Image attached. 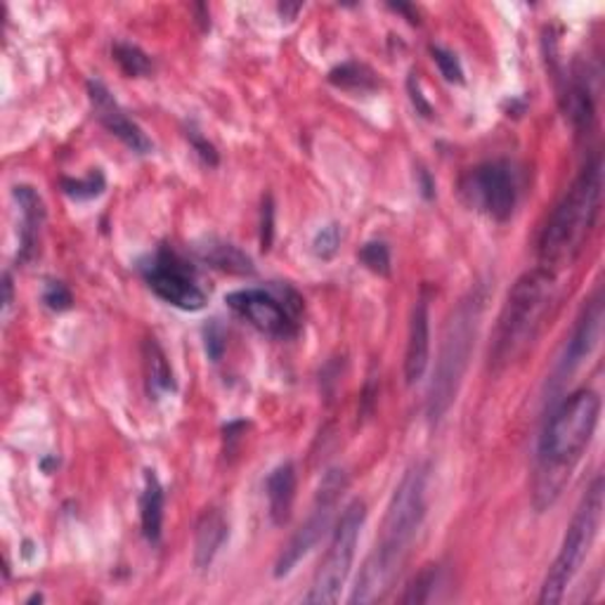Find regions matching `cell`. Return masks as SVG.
<instances>
[{
	"label": "cell",
	"instance_id": "1",
	"mask_svg": "<svg viewBox=\"0 0 605 605\" xmlns=\"http://www.w3.org/2000/svg\"><path fill=\"white\" fill-rule=\"evenodd\" d=\"M428 508V466L414 464L397 483L386 508L376 544L364 561L350 603H376L384 598L407 561Z\"/></svg>",
	"mask_w": 605,
	"mask_h": 605
},
{
	"label": "cell",
	"instance_id": "2",
	"mask_svg": "<svg viewBox=\"0 0 605 605\" xmlns=\"http://www.w3.org/2000/svg\"><path fill=\"white\" fill-rule=\"evenodd\" d=\"M601 417L598 393L582 388L551 411L537 448L532 497L539 512H547L563 495L584 450L592 442Z\"/></svg>",
	"mask_w": 605,
	"mask_h": 605
},
{
	"label": "cell",
	"instance_id": "3",
	"mask_svg": "<svg viewBox=\"0 0 605 605\" xmlns=\"http://www.w3.org/2000/svg\"><path fill=\"white\" fill-rule=\"evenodd\" d=\"M603 197V164L596 156L568 187L563 199L556 204L544 230L539 237V267L565 270L580 258L582 249L592 237L601 213Z\"/></svg>",
	"mask_w": 605,
	"mask_h": 605
},
{
	"label": "cell",
	"instance_id": "4",
	"mask_svg": "<svg viewBox=\"0 0 605 605\" xmlns=\"http://www.w3.org/2000/svg\"><path fill=\"white\" fill-rule=\"evenodd\" d=\"M556 275L544 267L528 270L520 275L506 296L499 312L495 339L490 345L492 370H506L516 364L537 343L547 327L556 302Z\"/></svg>",
	"mask_w": 605,
	"mask_h": 605
},
{
	"label": "cell",
	"instance_id": "5",
	"mask_svg": "<svg viewBox=\"0 0 605 605\" xmlns=\"http://www.w3.org/2000/svg\"><path fill=\"white\" fill-rule=\"evenodd\" d=\"M481 317L483 296L471 294L452 310L448 327H444L433 381L431 388H428L426 400V417L431 426H438L442 421L444 414L454 405L461 384H464L477 339V329H481Z\"/></svg>",
	"mask_w": 605,
	"mask_h": 605
},
{
	"label": "cell",
	"instance_id": "6",
	"mask_svg": "<svg viewBox=\"0 0 605 605\" xmlns=\"http://www.w3.org/2000/svg\"><path fill=\"white\" fill-rule=\"evenodd\" d=\"M603 506H605V487H603V477L598 475L592 483V487L586 490V495L582 497L575 516H572L568 525V532L563 537L559 556H556V561L544 580V586H541L539 603L553 605L563 601L568 586L578 578V572L582 570L586 556L592 551L594 541L598 537Z\"/></svg>",
	"mask_w": 605,
	"mask_h": 605
},
{
	"label": "cell",
	"instance_id": "7",
	"mask_svg": "<svg viewBox=\"0 0 605 605\" xmlns=\"http://www.w3.org/2000/svg\"><path fill=\"white\" fill-rule=\"evenodd\" d=\"M364 522H367V506L360 499L350 502L333 528L329 549L315 572L306 603H339L350 570H353Z\"/></svg>",
	"mask_w": 605,
	"mask_h": 605
},
{
	"label": "cell",
	"instance_id": "8",
	"mask_svg": "<svg viewBox=\"0 0 605 605\" xmlns=\"http://www.w3.org/2000/svg\"><path fill=\"white\" fill-rule=\"evenodd\" d=\"M226 302L242 320L267 337L292 339L300 329L302 300L286 286L232 292L226 296Z\"/></svg>",
	"mask_w": 605,
	"mask_h": 605
},
{
	"label": "cell",
	"instance_id": "9",
	"mask_svg": "<svg viewBox=\"0 0 605 605\" xmlns=\"http://www.w3.org/2000/svg\"><path fill=\"white\" fill-rule=\"evenodd\" d=\"M348 473L343 469H331L324 473L320 487H317L315 495V506L306 522L292 535L289 544H286L279 553V559L275 563V578L282 580L286 575H292L294 568L306 559V556L320 544V539L324 532L331 528L333 512L343 497V492L348 490Z\"/></svg>",
	"mask_w": 605,
	"mask_h": 605
},
{
	"label": "cell",
	"instance_id": "10",
	"mask_svg": "<svg viewBox=\"0 0 605 605\" xmlns=\"http://www.w3.org/2000/svg\"><path fill=\"white\" fill-rule=\"evenodd\" d=\"M461 195L471 209L497 222H506L518 204L516 170L506 162H485L461 178Z\"/></svg>",
	"mask_w": 605,
	"mask_h": 605
},
{
	"label": "cell",
	"instance_id": "11",
	"mask_svg": "<svg viewBox=\"0 0 605 605\" xmlns=\"http://www.w3.org/2000/svg\"><path fill=\"white\" fill-rule=\"evenodd\" d=\"M142 277H145L150 289L173 308L197 312L206 306V292L197 282L195 267L166 246L158 249L142 265Z\"/></svg>",
	"mask_w": 605,
	"mask_h": 605
},
{
	"label": "cell",
	"instance_id": "12",
	"mask_svg": "<svg viewBox=\"0 0 605 605\" xmlns=\"http://www.w3.org/2000/svg\"><path fill=\"white\" fill-rule=\"evenodd\" d=\"M88 98H90V107L95 111V117H98V121L111 135L119 138L131 152L150 154L154 150L147 133L142 131L140 125L129 117V111L119 105V100L111 95V90L102 81L88 84Z\"/></svg>",
	"mask_w": 605,
	"mask_h": 605
},
{
	"label": "cell",
	"instance_id": "13",
	"mask_svg": "<svg viewBox=\"0 0 605 605\" xmlns=\"http://www.w3.org/2000/svg\"><path fill=\"white\" fill-rule=\"evenodd\" d=\"M603 317H605L603 298H601V294H596L586 300V306L582 308V315L578 317V324L570 333L565 353L559 364L561 381L575 374L584 364V360L592 358V353L601 341V333H603Z\"/></svg>",
	"mask_w": 605,
	"mask_h": 605
},
{
	"label": "cell",
	"instance_id": "14",
	"mask_svg": "<svg viewBox=\"0 0 605 605\" xmlns=\"http://www.w3.org/2000/svg\"><path fill=\"white\" fill-rule=\"evenodd\" d=\"M431 362V298L428 292L417 298V306L411 310L407 350H405V378L407 386L419 384L428 372Z\"/></svg>",
	"mask_w": 605,
	"mask_h": 605
},
{
	"label": "cell",
	"instance_id": "15",
	"mask_svg": "<svg viewBox=\"0 0 605 605\" xmlns=\"http://www.w3.org/2000/svg\"><path fill=\"white\" fill-rule=\"evenodd\" d=\"M12 195L20 206V263H26L36 256L41 228L45 222V206L41 195L29 185H18Z\"/></svg>",
	"mask_w": 605,
	"mask_h": 605
},
{
	"label": "cell",
	"instance_id": "16",
	"mask_svg": "<svg viewBox=\"0 0 605 605\" xmlns=\"http://www.w3.org/2000/svg\"><path fill=\"white\" fill-rule=\"evenodd\" d=\"M228 535H230L228 518L222 516V512H218V508H206L201 518L197 520V530H195V565L199 570L211 568L220 549L226 547Z\"/></svg>",
	"mask_w": 605,
	"mask_h": 605
},
{
	"label": "cell",
	"instance_id": "17",
	"mask_svg": "<svg viewBox=\"0 0 605 605\" xmlns=\"http://www.w3.org/2000/svg\"><path fill=\"white\" fill-rule=\"evenodd\" d=\"M265 495H267L270 518H273L275 525H284L292 518V508L296 499V466L292 461H284V464L270 471L265 483Z\"/></svg>",
	"mask_w": 605,
	"mask_h": 605
},
{
	"label": "cell",
	"instance_id": "18",
	"mask_svg": "<svg viewBox=\"0 0 605 605\" xmlns=\"http://www.w3.org/2000/svg\"><path fill=\"white\" fill-rule=\"evenodd\" d=\"M164 506H166L164 485L158 481V475L152 469H147L145 487H142V495H140V522H142V535H145L150 544H158V539H162Z\"/></svg>",
	"mask_w": 605,
	"mask_h": 605
},
{
	"label": "cell",
	"instance_id": "19",
	"mask_svg": "<svg viewBox=\"0 0 605 605\" xmlns=\"http://www.w3.org/2000/svg\"><path fill=\"white\" fill-rule=\"evenodd\" d=\"M142 360H145L147 391H150V395H154V400H158V397L166 393H173L175 376H173L170 362L164 353V348L158 345L154 339H147L145 348H142Z\"/></svg>",
	"mask_w": 605,
	"mask_h": 605
},
{
	"label": "cell",
	"instance_id": "20",
	"mask_svg": "<svg viewBox=\"0 0 605 605\" xmlns=\"http://www.w3.org/2000/svg\"><path fill=\"white\" fill-rule=\"evenodd\" d=\"M201 258L206 263H211L213 267L222 270V273L253 275L251 258L246 256V253H242L237 246H232L228 242H216V239H211L209 244L201 246Z\"/></svg>",
	"mask_w": 605,
	"mask_h": 605
},
{
	"label": "cell",
	"instance_id": "21",
	"mask_svg": "<svg viewBox=\"0 0 605 605\" xmlns=\"http://www.w3.org/2000/svg\"><path fill=\"white\" fill-rule=\"evenodd\" d=\"M111 55H114V62L121 67V72L131 78H142L150 76L154 69L152 57L142 51V47L125 43V41H117L114 47H111Z\"/></svg>",
	"mask_w": 605,
	"mask_h": 605
},
{
	"label": "cell",
	"instance_id": "22",
	"mask_svg": "<svg viewBox=\"0 0 605 605\" xmlns=\"http://www.w3.org/2000/svg\"><path fill=\"white\" fill-rule=\"evenodd\" d=\"M329 81L343 90H372L376 86L374 74L367 67L355 65V62H348V65L333 69L329 74Z\"/></svg>",
	"mask_w": 605,
	"mask_h": 605
},
{
	"label": "cell",
	"instance_id": "23",
	"mask_svg": "<svg viewBox=\"0 0 605 605\" xmlns=\"http://www.w3.org/2000/svg\"><path fill=\"white\" fill-rule=\"evenodd\" d=\"M105 187H107V180L100 170H90L86 178H62V189H65V195L76 201L100 197L105 193Z\"/></svg>",
	"mask_w": 605,
	"mask_h": 605
},
{
	"label": "cell",
	"instance_id": "24",
	"mask_svg": "<svg viewBox=\"0 0 605 605\" xmlns=\"http://www.w3.org/2000/svg\"><path fill=\"white\" fill-rule=\"evenodd\" d=\"M440 580V570L438 565H426L414 582L407 586V592L403 596L405 605H419V603H428L433 598V592Z\"/></svg>",
	"mask_w": 605,
	"mask_h": 605
},
{
	"label": "cell",
	"instance_id": "25",
	"mask_svg": "<svg viewBox=\"0 0 605 605\" xmlns=\"http://www.w3.org/2000/svg\"><path fill=\"white\" fill-rule=\"evenodd\" d=\"M362 265L372 270L374 275L388 277L391 275V249L384 242H367L360 249Z\"/></svg>",
	"mask_w": 605,
	"mask_h": 605
},
{
	"label": "cell",
	"instance_id": "26",
	"mask_svg": "<svg viewBox=\"0 0 605 605\" xmlns=\"http://www.w3.org/2000/svg\"><path fill=\"white\" fill-rule=\"evenodd\" d=\"M339 249H341V228L337 222H329V226H324L322 230H317L312 239V251L317 258L329 261L337 256Z\"/></svg>",
	"mask_w": 605,
	"mask_h": 605
},
{
	"label": "cell",
	"instance_id": "27",
	"mask_svg": "<svg viewBox=\"0 0 605 605\" xmlns=\"http://www.w3.org/2000/svg\"><path fill=\"white\" fill-rule=\"evenodd\" d=\"M431 55H433V62L438 65L440 74L444 76V81L464 84V67H461L459 57L452 51H448V47H442V45H431Z\"/></svg>",
	"mask_w": 605,
	"mask_h": 605
},
{
	"label": "cell",
	"instance_id": "28",
	"mask_svg": "<svg viewBox=\"0 0 605 605\" xmlns=\"http://www.w3.org/2000/svg\"><path fill=\"white\" fill-rule=\"evenodd\" d=\"M43 302L55 312H65L74 306V296L62 282H47L43 292Z\"/></svg>",
	"mask_w": 605,
	"mask_h": 605
},
{
	"label": "cell",
	"instance_id": "29",
	"mask_svg": "<svg viewBox=\"0 0 605 605\" xmlns=\"http://www.w3.org/2000/svg\"><path fill=\"white\" fill-rule=\"evenodd\" d=\"M275 226V206L273 199L267 197V201H263V220H261V244L263 249H270L273 244V228Z\"/></svg>",
	"mask_w": 605,
	"mask_h": 605
},
{
	"label": "cell",
	"instance_id": "30",
	"mask_svg": "<svg viewBox=\"0 0 605 605\" xmlns=\"http://www.w3.org/2000/svg\"><path fill=\"white\" fill-rule=\"evenodd\" d=\"M187 138H189V142H193V147L197 150V154L204 158L206 164H209V166L218 164V152H216V147L211 145L209 140H204L197 131H189Z\"/></svg>",
	"mask_w": 605,
	"mask_h": 605
},
{
	"label": "cell",
	"instance_id": "31",
	"mask_svg": "<svg viewBox=\"0 0 605 605\" xmlns=\"http://www.w3.org/2000/svg\"><path fill=\"white\" fill-rule=\"evenodd\" d=\"M409 92H411V102H414V107H417L419 114L431 117V114H433V107H431V102H428V100L424 98V95L419 92L417 84H414V76L409 78Z\"/></svg>",
	"mask_w": 605,
	"mask_h": 605
},
{
	"label": "cell",
	"instance_id": "32",
	"mask_svg": "<svg viewBox=\"0 0 605 605\" xmlns=\"http://www.w3.org/2000/svg\"><path fill=\"white\" fill-rule=\"evenodd\" d=\"M206 350H209L213 360H218L220 353H222V337H220L216 327L206 329Z\"/></svg>",
	"mask_w": 605,
	"mask_h": 605
},
{
	"label": "cell",
	"instance_id": "33",
	"mask_svg": "<svg viewBox=\"0 0 605 605\" xmlns=\"http://www.w3.org/2000/svg\"><path fill=\"white\" fill-rule=\"evenodd\" d=\"M3 289H6L3 308H6V312H8V310H10V306H12V279H10V275H6V284H3Z\"/></svg>",
	"mask_w": 605,
	"mask_h": 605
}]
</instances>
